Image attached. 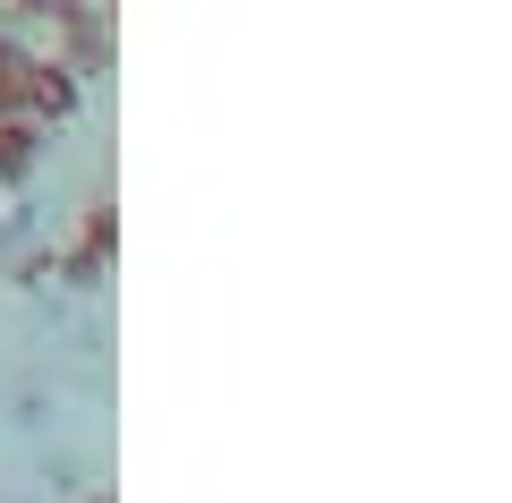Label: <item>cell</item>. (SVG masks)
I'll use <instances>...</instances> for the list:
<instances>
[{
  "label": "cell",
  "instance_id": "8992f818",
  "mask_svg": "<svg viewBox=\"0 0 512 503\" xmlns=\"http://www.w3.org/2000/svg\"><path fill=\"white\" fill-rule=\"evenodd\" d=\"M0 43H9V35H0Z\"/></svg>",
  "mask_w": 512,
  "mask_h": 503
},
{
  "label": "cell",
  "instance_id": "6da1fadb",
  "mask_svg": "<svg viewBox=\"0 0 512 503\" xmlns=\"http://www.w3.org/2000/svg\"><path fill=\"white\" fill-rule=\"evenodd\" d=\"M69 111H77V69H69L60 52H35V77H26V120L52 128V120H69Z\"/></svg>",
  "mask_w": 512,
  "mask_h": 503
},
{
  "label": "cell",
  "instance_id": "3957f363",
  "mask_svg": "<svg viewBox=\"0 0 512 503\" xmlns=\"http://www.w3.org/2000/svg\"><path fill=\"white\" fill-rule=\"evenodd\" d=\"M43 154V120H26V111H0V180H26Z\"/></svg>",
  "mask_w": 512,
  "mask_h": 503
},
{
  "label": "cell",
  "instance_id": "277c9868",
  "mask_svg": "<svg viewBox=\"0 0 512 503\" xmlns=\"http://www.w3.org/2000/svg\"><path fill=\"white\" fill-rule=\"evenodd\" d=\"M26 77H35V52L0 43V111H26Z\"/></svg>",
  "mask_w": 512,
  "mask_h": 503
},
{
  "label": "cell",
  "instance_id": "7a4b0ae2",
  "mask_svg": "<svg viewBox=\"0 0 512 503\" xmlns=\"http://www.w3.org/2000/svg\"><path fill=\"white\" fill-rule=\"evenodd\" d=\"M111 239H120V214H111V205H86V231H77L69 256H52V273H69V282H103Z\"/></svg>",
  "mask_w": 512,
  "mask_h": 503
},
{
  "label": "cell",
  "instance_id": "5b68a950",
  "mask_svg": "<svg viewBox=\"0 0 512 503\" xmlns=\"http://www.w3.org/2000/svg\"><path fill=\"white\" fill-rule=\"evenodd\" d=\"M86 503H111V495H86Z\"/></svg>",
  "mask_w": 512,
  "mask_h": 503
}]
</instances>
